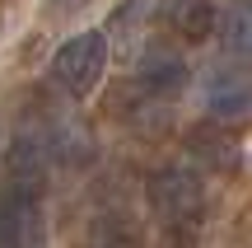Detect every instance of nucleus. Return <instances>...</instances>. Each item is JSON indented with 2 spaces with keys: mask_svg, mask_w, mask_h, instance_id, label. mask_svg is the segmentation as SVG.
<instances>
[{
  "mask_svg": "<svg viewBox=\"0 0 252 248\" xmlns=\"http://www.w3.org/2000/svg\"><path fill=\"white\" fill-rule=\"evenodd\" d=\"M135 84L150 99H178L187 89V61H182V52L168 47V42H150L135 56Z\"/></svg>",
  "mask_w": 252,
  "mask_h": 248,
  "instance_id": "nucleus-3",
  "label": "nucleus"
},
{
  "mask_svg": "<svg viewBox=\"0 0 252 248\" xmlns=\"http://www.w3.org/2000/svg\"><path fill=\"white\" fill-rule=\"evenodd\" d=\"M56 5H65V0H56Z\"/></svg>",
  "mask_w": 252,
  "mask_h": 248,
  "instance_id": "nucleus-10",
  "label": "nucleus"
},
{
  "mask_svg": "<svg viewBox=\"0 0 252 248\" xmlns=\"http://www.w3.org/2000/svg\"><path fill=\"white\" fill-rule=\"evenodd\" d=\"M145 202L159 215V225L168 230V239L187 244L206 225V183L191 169H154L145 178Z\"/></svg>",
  "mask_w": 252,
  "mask_h": 248,
  "instance_id": "nucleus-1",
  "label": "nucleus"
},
{
  "mask_svg": "<svg viewBox=\"0 0 252 248\" xmlns=\"http://www.w3.org/2000/svg\"><path fill=\"white\" fill-rule=\"evenodd\" d=\"M187 155L196 159V164L215 169V174H234L238 169V145L224 136V131H210V127L187 131Z\"/></svg>",
  "mask_w": 252,
  "mask_h": 248,
  "instance_id": "nucleus-6",
  "label": "nucleus"
},
{
  "mask_svg": "<svg viewBox=\"0 0 252 248\" xmlns=\"http://www.w3.org/2000/svg\"><path fill=\"white\" fill-rule=\"evenodd\" d=\"M108 71V37L103 33H75L52 52V84L65 99H84Z\"/></svg>",
  "mask_w": 252,
  "mask_h": 248,
  "instance_id": "nucleus-2",
  "label": "nucleus"
},
{
  "mask_svg": "<svg viewBox=\"0 0 252 248\" xmlns=\"http://www.w3.org/2000/svg\"><path fill=\"white\" fill-rule=\"evenodd\" d=\"M220 24L215 5L210 0H168V28L178 37H187V42H201V37H210Z\"/></svg>",
  "mask_w": 252,
  "mask_h": 248,
  "instance_id": "nucleus-7",
  "label": "nucleus"
},
{
  "mask_svg": "<svg viewBox=\"0 0 252 248\" xmlns=\"http://www.w3.org/2000/svg\"><path fill=\"white\" fill-rule=\"evenodd\" d=\"M42 197L0 192V248H42Z\"/></svg>",
  "mask_w": 252,
  "mask_h": 248,
  "instance_id": "nucleus-4",
  "label": "nucleus"
},
{
  "mask_svg": "<svg viewBox=\"0 0 252 248\" xmlns=\"http://www.w3.org/2000/svg\"><path fill=\"white\" fill-rule=\"evenodd\" d=\"M94 248H140V234H135L126 220H103V230H98V239H94Z\"/></svg>",
  "mask_w": 252,
  "mask_h": 248,
  "instance_id": "nucleus-9",
  "label": "nucleus"
},
{
  "mask_svg": "<svg viewBox=\"0 0 252 248\" xmlns=\"http://www.w3.org/2000/svg\"><path fill=\"white\" fill-rule=\"evenodd\" d=\"M220 42L229 56L252 61V0H229L220 9Z\"/></svg>",
  "mask_w": 252,
  "mask_h": 248,
  "instance_id": "nucleus-8",
  "label": "nucleus"
},
{
  "mask_svg": "<svg viewBox=\"0 0 252 248\" xmlns=\"http://www.w3.org/2000/svg\"><path fill=\"white\" fill-rule=\"evenodd\" d=\"M201 99L215 122H243L252 112V80L238 71H210L201 84Z\"/></svg>",
  "mask_w": 252,
  "mask_h": 248,
  "instance_id": "nucleus-5",
  "label": "nucleus"
}]
</instances>
